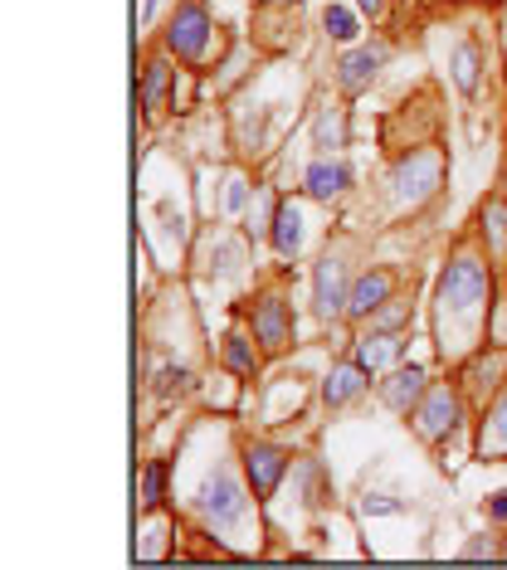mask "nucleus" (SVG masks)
<instances>
[{
  "mask_svg": "<svg viewBox=\"0 0 507 570\" xmlns=\"http://www.w3.org/2000/svg\"><path fill=\"white\" fill-rule=\"evenodd\" d=\"M361 508H367V517H390V512H400V502L396 498H367Z\"/></svg>",
  "mask_w": 507,
  "mask_h": 570,
  "instance_id": "aec40b11",
  "label": "nucleus"
},
{
  "mask_svg": "<svg viewBox=\"0 0 507 570\" xmlns=\"http://www.w3.org/2000/svg\"><path fill=\"white\" fill-rule=\"evenodd\" d=\"M376 69H381V49H357V55L342 59V88H367L376 79Z\"/></svg>",
  "mask_w": 507,
  "mask_h": 570,
  "instance_id": "f8f14e48",
  "label": "nucleus"
},
{
  "mask_svg": "<svg viewBox=\"0 0 507 570\" xmlns=\"http://www.w3.org/2000/svg\"><path fill=\"white\" fill-rule=\"evenodd\" d=\"M244 463H250V478H254V492H259V498H269V492L279 488L283 469H289V459H283L279 449H269V444H254L250 453H244Z\"/></svg>",
  "mask_w": 507,
  "mask_h": 570,
  "instance_id": "7ed1b4c3",
  "label": "nucleus"
},
{
  "mask_svg": "<svg viewBox=\"0 0 507 570\" xmlns=\"http://www.w3.org/2000/svg\"><path fill=\"white\" fill-rule=\"evenodd\" d=\"M318 147H342V118L332 108H322L318 118Z\"/></svg>",
  "mask_w": 507,
  "mask_h": 570,
  "instance_id": "a211bd4d",
  "label": "nucleus"
},
{
  "mask_svg": "<svg viewBox=\"0 0 507 570\" xmlns=\"http://www.w3.org/2000/svg\"><path fill=\"white\" fill-rule=\"evenodd\" d=\"M498 420H503V430H507V405H503V410H498Z\"/></svg>",
  "mask_w": 507,
  "mask_h": 570,
  "instance_id": "393cba45",
  "label": "nucleus"
},
{
  "mask_svg": "<svg viewBox=\"0 0 507 570\" xmlns=\"http://www.w3.org/2000/svg\"><path fill=\"white\" fill-rule=\"evenodd\" d=\"M493 551H498V547H493V541H474V547H468L464 556H493Z\"/></svg>",
  "mask_w": 507,
  "mask_h": 570,
  "instance_id": "5701e85b",
  "label": "nucleus"
},
{
  "mask_svg": "<svg viewBox=\"0 0 507 570\" xmlns=\"http://www.w3.org/2000/svg\"><path fill=\"white\" fill-rule=\"evenodd\" d=\"M342 303H347V283H342V264H322L318 268V313L322 317H337L342 313Z\"/></svg>",
  "mask_w": 507,
  "mask_h": 570,
  "instance_id": "6e6552de",
  "label": "nucleus"
},
{
  "mask_svg": "<svg viewBox=\"0 0 507 570\" xmlns=\"http://www.w3.org/2000/svg\"><path fill=\"white\" fill-rule=\"evenodd\" d=\"M454 79H459L464 94H474V83H478V49L474 45H459V55H454Z\"/></svg>",
  "mask_w": 507,
  "mask_h": 570,
  "instance_id": "4468645a",
  "label": "nucleus"
},
{
  "mask_svg": "<svg viewBox=\"0 0 507 570\" xmlns=\"http://www.w3.org/2000/svg\"><path fill=\"white\" fill-rule=\"evenodd\" d=\"M201 508H205V517H211L215 527H234L244 517V492H240V483H234L230 473H215L211 483H205V492H201Z\"/></svg>",
  "mask_w": 507,
  "mask_h": 570,
  "instance_id": "f257e3e1",
  "label": "nucleus"
},
{
  "mask_svg": "<svg viewBox=\"0 0 507 570\" xmlns=\"http://www.w3.org/2000/svg\"><path fill=\"white\" fill-rule=\"evenodd\" d=\"M162 483H166V469H162V463H152V469H147V483H142V492H147L142 502H147V508H156V502H162Z\"/></svg>",
  "mask_w": 507,
  "mask_h": 570,
  "instance_id": "6ab92c4d",
  "label": "nucleus"
},
{
  "mask_svg": "<svg viewBox=\"0 0 507 570\" xmlns=\"http://www.w3.org/2000/svg\"><path fill=\"white\" fill-rule=\"evenodd\" d=\"M225 361H230V371H240V375H254V352H250V342H244V336H230V346H225Z\"/></svg>",
  "mask_w": 507,
  "mask_h": 570,
  "instance_id": "f3484780",
  "label": "nucleus"
},
{
  "mask_svg": "<svg viewBox=\"0 0 507 570\" xmlns=\"http://www.w3.org/2000/svg\"><path fill=\"white\" fill-rule=\"evenodd\" d=\"M289 307L279 303V297H264V303L254 307V332H259V342L269 346V352H279L283 342H289Z\"/></svg>",
  "mask_w": 507,
  "mask_h": 570,
  "instance_id": "20e7f679",
  "label": "nucleus"
},
{
  "mask_svg": "<svg viewBox=\"0 0 507 570\" xmlns=\"http://www.w3.org/2000/svg\"><path fill=\"white\" fill-rule=\"evenodd\" d=\"M273 239H279V254L303 249V210H298L293 200H283L279 215H273Z\"/></svg>",
  "mask_w": 507,
  "mask_h": 570,
  "instance_id": "9d476101",
  "label": "nucleus"
},
{
  "mask_svg": "<svg viewBox=\"0 0 507 570\" xmlns=\"http://www.w3.org/2000/svg\"><path fill=\"white\" fill-rule=\"evenodd\" d=\"M162 88H166V63L156 59V63H147V83H142V102H147V112H156V102H162Z\"/></svg>",
  "mask_w": 507,
  "mask_h": 570,
  "instance_id": "dca6fc26",
  "label": "nucleus"
},
{
  "mask_svg": "<svg viewBox=\"0 0 507 570\" xmlns=\"http://www.w3.org/2000/svg\"><path fill=\"white\" fill-rule=\"evenodd\" d=\"M322 24H328V35L332 40H357V16H351L347 6H328V16H322Z\"/></svg>",
  "mask_w": 507,
  "mask_h": 570,
  "instance_id": "2eb2a0df",
  "label": "nucleus"
},
{
  "mask_svg": "<svg viewBox=\"0 0 507 570\" xmlns=\"http://www.w3.org/2000/svg\"><path fill=\"white\" fill-rule=\"evenodd\" d=\"M493 517H498V522H507V492H498V498H493Z\"/></svg>",
  "mask_w": 507,
  "mask_h": 570,
  "instance_id": "4be33fe9",
  "label": "nucleus"
},
{
  "mask_svg": "<svg viewBox=\"0 0 507 570\" xmlns=\"http://www.w3.org/2000/svg\"><path fill=\"white\" fill-rule=\"evenodd\" d=\"M454 420H459V405H454L449 391H435L429 395V405L420 410V434L425 439H439L445 430H454Z\"/></svg>",
  "mask_w": 507,
  "mask_h": 570,
  "instance_id": "0eeeda50",
  "label": "nucleus"
},
{
  "mask_svg": "<svg viewBox=\"0 0 507 570\" xmlns=\"http://www.w3.org/2000/svg\"><path fill=\"white\" fill-rule=\"evenodd\" d=\"M230 210H240V205H244V180H230Z\"/></svg>",
  "mask_w": 507,
  "mask_h": 570,
  "instance_id": "412c9836",
  "label": "nucleus"
},
{
  "mask_svg": "<svg viewBox=\"0 0 507 570\" xmlns=\"http://www.w3.org/2000/svg\"><path fill=\"white\" fill-rule=\"evenodd\" d=\"M361 391H367V366H337L328 375V385H322V395H328V405H347V400H357Z\"/></svg>",
  "mask_w": 507,
  "mask_h": 570,
  "instance_id": "1a4fd4ad",
  "label": "nucleus"
},
{
  "mask_svg": "<svg viewBox=\"0 0 507 570\" xmlns=\"http://www.w3.org/2000/svg\"><path fill=\"white\" fill-rule=\"evenodd\" d=\"M357 6H361V10H371V16H376V10H381L386 0H357Z\"/></svg>",
  "mask_w": 507,
  "mask_h": 570,
  "instance_id": "b1692460",
  "label": "nucleus"
},
{
  "mask_svg": "<svg viewBox=\"0 0 507 570\" xmlns=\"http://www.w3.org/2000/svg\"><path fill=\"white\" fill-rule=\"evenodd\" d=\"M396 356H400V336H361V346H357V361L367 371H381Z\"/></svg>",
  "mask_w": 507,
  "mask_h": 570,
  "instance_id": "ddd939ff",
  "label": "nucleus"
},
{
  "mask_svg": "<svg viewBox=\"0 0 507 570\" xmlns=\"http://www.w3.org/2000/svg\"><path fill=\"white\" fill-rule=\"evenodd\" d=\"M425 391V371L420 366H410V371H396L386 381V400H390V410H410L415 400H420Z\"/></svg>",
  "mask_w": 507,
  "mask_h": 570,
  "instance_id": "9b49d317",
  "label": "nucleus"
},
{
  "mask_svg": "<svg viewBox=\"0 0 507 570\" xmlns=\"http://www.w3.org/2000/svg\"><path fill=\"white\" fill-rule=\"evenodd\" d=\"M205 35H211V20H205V6H181L176 10V24H172V35H166V40H172V49L181 59H201L205 55Z\"/></svg>",
  "mask_w": 507,
  "mask_h": 570,
  "instance_id": "f03ea898",
  "label": "nucleus"
},
{
  "mask_svg": "<svg viewBox=\"0 0 507 570\" xmlns=\"http://www.w3.org/2000/svg\"><path fill=\"white\" fill-rule=\"evenodd\" d=\"M303 186H308V196L332 200V196H342V190L351 186V166L347 161H318V166H308Z\"/></svg>",
  "mask_w": 507,
  "mask_h": 570,
  "instance_id": "39448f33",
  "label": "nucleus"
},
{
  "mask_svg": "<svg viewBox=\"0 0 507 570\" xmlns=\"http://www.w3.org/2000/svg\"><path fill=\"white\" fill-rule=\"evenodd\" d=\"M386 297H390V274H367L357 288H351L347 313L351 317H371V313H381L386 307Z\"/></svg>",
  "mask_w": 507,
  "mask_h": 570,
  "instance_id": "423d86ee",
  "label": "nucleus"
}]
</instances>
